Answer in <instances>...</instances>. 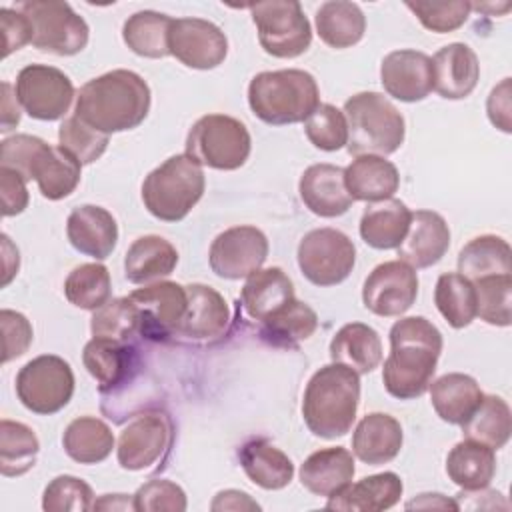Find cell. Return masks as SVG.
Segmentation results:
<instances>
[{
    "mask_svg": "<svg viewBox=\"0 0 512 512\" xmlns=\"http://www.w3.org/2000/svg\"><path fill=\"white\" fill-rule=\"evenodd\" d=\"M450 246V228L446 220L432 210L412 212V220L404 240L400 242L398 260L414 270L430 268L442 260Z\"/></svg>",
    "mask_w": 512,
    "mask_h": 512,
    "instance_id": "cell-21",
    "label": "cell"
},
{
    "mask_svg": "<svg viewBox=\"0 0 512 512\" xmlns=\"http://www.w3.org/2000/svg\"><path fill=\"white\" fill-rule=\"evenodd\" d=\"M446 474L462 490L486 488L496 474L494 450L464 438L448 452Z\"/></svg>",
    "mask_w": 512,
    "mask_h": 512,
    "instance_id": "cell-37",
    "label": "cell"
},
{
    "mask_svg": "<svg viewBox=\"0 0 512 512\" xmlns=\"http://www.w3.org/2000/svg\"><path fill=\"white\" fill-rule=\"evenodd\" d=\"M510 78H504L498 86L492 88L488 100H486V112L488 118L492 122V126H496L498 130L510 134L512 132V102H510Z\"/></svg>",
    "mask_w": 512,
    "mask_h": 512,
    "instance_id": "cell-56",
    "label": "cell"
},
{
    "mask_svg": "<svg viewBox=\"0 0 512 512\" xmlns=\"http://www.w3.org/2000/svg\"><path fill=\"white\" fill-rule=\"evenodd\" d=\"M306 138L324 152H336L348 144V124L342 110L332 104H320L304 124Z\"/></svg>",
    "mask_w": 512,
    "mask_h": 512,
    "instance_id": "cell-49",
    "label": "cell"
},
{
    "mask_svg": "<svg viewBox=\"0 0 512 512\" xmlns=\"http://www.w3.org/2000/svg\"><path fill=\"white\" fill-rule=\"evenodd\" d=\"M140 318V336L150 340H166L174 336L188 308L186 286L170 280L144 284V288L128 294Z\"/></svg>",
    "mask_w": 512,
    "mask_h": 512,
    "instance_id": "cell-16",
    "label": "cell"
},
{
    "mask_svg": "<svg viewBox=\"0 0 512 512\" xmlns=\"http://www.w3.org/2000/svg\"><path fill=\"white\" fill-rule=\"evenodd\" d=\"M348 124V152L352 156H388L406 136L400 110L380 92H358L344 102Z\"/></svg>",
    "mask_w": 512,
    "mask_h": 512,
    "instance_id": "cell-5",
    "label": "cell"
},
{
    "mask_svg": "<svg viewBox=\"0 0 512 512\" xmlns=\"http://www.w3.org/2000/svg\"><path fill=\"white\" fill-rule=\"evenodd\" d=\"M0 132H10L20 122V102L16 92L12 94V84L2 82V100H0Z\"/></svg>",
    "mask_w": 512,
    "mask_h": 512,
    "instance_id": "cell-59",
    "label": "cell"
},
{
    "mask_svg": "<svg viewBox=\"0 0 512 512\" xmlns=\"http://www.w3.org/2000/svg\"><path fill=\"white\" fill-rule=\"evenodd\" d=\"M90 330L94 338L116 342H130L134 336H140V318L130 296L108 300L104 306L94 310Z\"/></svg>",
    "mask_w": 512,
    "mask_h": 512,
    "instance_id": "cell-46",
    "label": "cell"
},
{
    "mask_svg": "<svg viewBox=\"0 0 512 512\" xmlns=\"http://www.w3.org/2000/svg\"><path fill=\"white\" fill-rule=\"evenodd\" d=\"M406 8L420 20V24L436 34L458 30L472 12V2L450 0V2H406Z\"/></svg>",
    "mask_w": 512,
    "mask_h": 512,
    "instance_id": "cell-51",
    "label": "cell"
},
{
    "mask_svg": "<svg viewBox=\"0 0 512 512\" xmlns=\"http://www.w3.org/2000/svg\"><path fill=\"white\" fill-rule=\"evenodd\" d=\"M248 104L254 116L266 124H298L320 106V90L306 70H268L250 80Z\"/></svg>",
    "mask_w": 512,
    "mask_h": 512,
    "instance_id": "cell-4",
    "label": "cell"
},
{
    "mask_svg": "<svg viewBox=\"0 0 512 512\" xmlns=\"http://www.w3.org/2000/svg\"><path fill=\"white\" fill-rule=\"evenodd\" d=\"M206 188L202 166L184 154L170 156L142 182L146 210L162 222H180L198 204Z\"/></svg>",
    "mask_w": 512,
    "mask_h": 512,
    "instance_id": "cell-6",
    "label": "cell"
},
{
    "mask_svg": "<svg viewBox=\"0 0 512 512\" xmlns=\"http://www.w3.org/2000/svg\"><path fill=\"white\" fill-rule=\"evenodd\" d=\"M454 500L458 508H464V510H494V508L508 510V502L504 500V496L496 490H490L488 486L478 490H462L460 494H456Z\"/></svg>",
    "mask_w": 512,
    "mask_h": 512,
    "instance_id": "cell-57",
    "label": "cell"
},
{
    "mask_svg": "<svg viewBox=\"0 0 512 512\" xmlns=\"http://www.w3.org/2000/svg\"><path fill=\"white\" fill-rule=\"evenodd\" d=\"M304 206L320 218H336L350 210L352 196L344 182V168L334 164L308 166L298 182Z\"/></svg>",
    "mask_w": 512,
    "mask_h": 512,
    "instance_id": "cell-22",
    "label": "cell"
},
{
    "mask_svg": "<svg viewBox=\"0 0 512 512\" xmlns=\"http://www.w3.org/2000/svg\"><path fill=\"white\" fill-rule=\"evenodd\" d=\"M172 444V424L166 414L146 410L120 432L116 456L124 470L138 472L158 464Z\"/></svg>",
    "mask_w": 512,
    "mask_h": 512,
    "instance_id": "cell-14",
    "label": "cell"
},
{
    "mask_svg": "<svg viewBox=\"0 0 512 512\" xmlns=\"http://www.w3.org/2000/svg\"><path fill=\"white\" fill-rule=\"evenodd\" d=\"M262 50L274 58H296L310 48L312 26L296 0H270L248 6Z\"/></svg>",
    "mask_w": 512,
    "mask_h": 512,
    "instance_id": "cell-9",
    "label": "cell"
},
{
    "mask_svg": "<svg viewBox=\"0 0 512 512\" xmlns=\"http://www.w3.org/2000/svg\"><path fill=\"white\" fill-rule=\"evenodd\" d=\"M268 258V238L256 226H232L220 232L210 246V268L224 280L248 278Z\"/></svg>",
    "mask_w": 512,
    "mask_h": 512,
    "instance_id": "cell-13",
    "label": "cell"
},
{
    "mask_svg": "<svg viewBox=\"0 0 512 512\" xmlns=\"http://www.w3.org/2000/svg\"><path fill=\"white\" fill-rule=\"evenodd\" d=\"M178 250L162 236L136 238L124 256V276L132 284H152L174 272Z\"/></svg>",
    "mask_w": 512,
    "mask_h": 512,
    "instance_id": "cell-30",
    "label": "cell"
},
{
    "mask_svg": "<svg viewBox=\"0 0 512 512\" xmlns=\"http://www.w3.org/2000/svg\"><path fill=\"white\" fill-rule=\"evenodd\" d=\"M434 90L446 100H462L472 94L480 78L476 52L462 42L442 46L432 58Z\"/></svg>",
    "mask_w": 512,
    "mask_h": 512,
    "instance_id": "cell-24",
    "label": "cell"
},
{
    "mask_svg": "<svg viewBox=\"0 0 512 512\" xmlns=\"http://www.w3.org/2000/svg\"><path fill=\"white\" fill-rule=\"evenodd\" d=\"M388 336L390 354L382 368L384 388L398 400H414L432 382L442 352V334L424 316H408L396 320Z\"/></svg>",
    "mask_w": 512,
    "mask_h": 512,
    "instance_id": "cell-1",
    "label": "cell"
},
{
    "mask_svg": "<svg viewBox=\"0 0 512 512\" xmlns=\"http://www.w3.org/2000/svg\"><path fill=\"white\" fill-rule=\"evenodd\" d=\"M170 26V16L154 10H140L124 22L122 40L134 54L142 58H164L170 54Z\"/></svg>",
    "mask_w": 512,
    "mask_h": 512,
    "instance_id": "cell-41",
    "label": "cell"
},
{
    "mask_svg": "<svg viewBox=\"0 0 512 512\" xmlns=\"http://www.w3.org/2000/svg\"><path fill=\"white\" fill-rule=\"evenodd\" d=\"M150 88L132 70H110L88 80L76 94L74 116L102 134L138 128L150 112Z\"/></svg>",
    "mask_w": 512,
    "mask_h": 512,
    "instance_id": "cell-2",
    "label": "cell"
},
{
    "mask_svg": "<svg viewBox=\"0 0 512 512\" xmlns=\"http://www.w3.org/2000/svg\"><path fill=\"white\" fill-rule=\"evenodd\" d=\"M110 294H112L110 272L104 264H98V262L76 266L64 282L66 300L72 306L82 310H98L110 300Z\"/></svg>",
    "mask_w": 512,
    "mask_h": 512,
    "instance_id": "cell-45",
    "label": "cell"
},
{
    "mask_svg": "<svg viewBox=\"0 0 512 512\" xmlns=\"http://www.w3.org/2000/svg\"><path fill=\"white\" fill-rule=\"evenodd\" d=\"M472 10H480V12H500V14H504V12H508L510 10V2H502L500 6L498 4H494V2H488V4H472Z\"/></svg>",
    "mask_w": 512,
    "mask_h": 512,
    "instance_id": "cell-63",
    "label": "cell"
},
{
    "mask_svg": "<svg viewBox=\"0 0 512 512\" xmlns=\"http://www.w3.org/2000/svg\"><path fill=\"white\" fill-rule=\"evenodd\" d=\"M316 32L320 40L336 50L358 44L366 32V16L358 4L346 0L324 2L316 10Z\"/></svg>",
    "mask_w": 512,
    "mask_h": 512,
    "instance_id": "cell-36",
    "label": "cell"
},
{
    "mask_svg": "<svg viewBox=\"0 0 512 512\" xmlns=\"http://www.w3.org/2000/svg\"><path fill=\"white\" fill-rule=\"evenodd\" d=\"M358 376L336 362L312 374L302 398V416L314 436L334 440L350 432L360 402Z\"/></svg>",
    "mask_w": 512,
    "mask_h": 512,
    "instance_id": "cell-3",
    "label": "cell"
},
{
    "mask_svg": "<svg viewBox=\"0 0 512 512\" xmlns=\"http://www.w3.org/2000/svg\"><path fill=\"white\" fill-rule=\"evenodd\" d=\"M460 510L456 500L438 494V492H426V494H418L416 498H412L406 504V510Z\"/></svg>",
    "mask_w": 512,
    "mask_h": 512,
    "instance_id": "cell-60",
    "label": "cell"
},
{
    "mask_svg": "<svg viewBox=\"0 0 512 512\" xmlns=\"http://www.w3.org/2000/svg\"><path fill=\"white\" fill-rule=\"evenodd\" d=\"M94 492L76 476H56L42 494V508L46 512H86L92 510Z\"/></svg>",
    "mask_w": 512,
    "mask_h": 512,
    "instance_id": "cell-50",
    "label": "cell"
},
{
    "mask_svg": "<svg viewBox=\"0 0 512 512\" xmlns=\"http://www.w3.org/2000/svg\"><path fill=\"white\" fill-rule=\"evenodd\" d=\"M0 198H2V216H16L26 210L28 206V188L26 180L10 170L0 166Z\"/></svg>",
    "mask_w": 512,
    "mask_h": 512,
    "instance_id": "cell-55",
    "label": "cell"
},
{
    "mask_svg": "<svg viewBox=\"0 0 512 512\" xmlns=\"http://www.w3.org/2000/svg\"><path fill=\"white\" fill-rule=\"evenodd\" d=\"M0 326H2V336H4V348H2V362L8 364L14 358H20L32 344L34 330L30 320L16 312L4 308L0 312Z\"/></svg>",
    "mask_w": 512,
    "mask_h": 512,
    "instance_id": "cell-53",
    "label": "cell"
},
{
    "mask_svg": "<svg viewBox=\"0 0 512 512\" xmlns=\"http://www.w3.org/2000/svg\"><path fill=\"white\" fill-rule=\"evenodd\" d=\"M298 266L314 286H336L344 282L356 262L352 240L336 228H316L298 244Z\"/></svg>",
    "mask_w": 512,
    "mask_h": 512,
    "instance_id": "cell-11",
    "label": "cell"
},
{
    "mask_svg": "<svg viewBox=\"0 0 512 512\" xmlns=\"http://www.w3.org/2000/svg\"><path fill=\"white\" fill-rule=\"evenodd\" d=\"M402 442L400 422L390 414L372 412L358 422L352 434V452L360 462L380 466L398 456Z\"/></svg>",
    "mask_w": 512,
    "mask_h": 512,
    "instance_id": "cell-27",
    "label": "cell"
},
{
    "mask_svg": "<svg viewBox=\"0 0 512 512\" xmlns=\"http://www.w3.org/2000/svg\"><path fill=\"white\" fill-rule=\"evenodd\" d=\"M316 328V312L308 304L294 298L282 310L262 322L260 334L274 346H296L298 342L308 340Z\"/></svg>",
    "mask_w": 512,
    "mask_h": 512,
    "instance_id": "cell-44",
    "label": "cell"
},
{
    "mask_svg": "<svg viewBox=\"0 0 512 512\" xmlns=\"http://www.w3.org/2000/svg\"><path fill=\"white\" fill-rule=\"evenodd\" d=\"M238 460L248 480L264 490H282L292 482V460L264 438L244 442L238 450Z\"/></svg>",
    "mask_w": 512,
    "mask_h": 512,
    "instance_id": "cell-33",
    "label": "cell"
},
{
    "mask_svg": "<svg viewBox=\"0 0 512 512\" xmlns=\"http://www.w3.org/2000/svg\"><path fill=\"white\" fill-rule=\"evenodd\" d=\"M16 98L34 120H60L72 106L74 84L54 66L28 64L16 76Z\"/></svg>",
    "mask_w": 512,
    "mask_h": 512,
    "instance_id": "cell-12",
    "label": "cell"
},
{
    "mask_svg": "<svg viewBox=\"0 0 512 512\" xmlns=\"http://www.w3.org/2000/svg\"><path fill=\"white\" fill-rule=\"evenodd\" d=\"M210 508L214 512L220 510H260V504L256 500L250 498V494L242 492V490H222L214 496Z\"/></svg>",
    "mask_w": 512,
    "mask_h": 512,
    "instance_id": "cell-58",
    "label": "cell"
},
{
    "mask_svg": "<svg viewBox=\"0 0 512 512\" xmlns=\"http://www.w3.org/2000/svg\"><path fill=\"white\" fill-rule=\"evenodd\" d=\"M0 28L4 36L2 58L10 56L14 50H20L26 44H32V24L16 8H0Z\"/></svg>",
    "mask_w": 512,
    "mask_h": 512,
    "instance_id": "cell-54",
    "label": "cell"
},
{
    "mask_svg": "<svg viewBox=\"0 0 512 512\" xmlns=\"http://www.w3.org/2000/svg\"><path fill=\"white\" fill-rule=\"evenodd\" d=\"M82 362L90 376L98 382L102 396H116L126 386H132L136 382L138 368H142L138 350L130 342L106 338H92L84 346Z\"/></svg>",
    "mask_w": 512,
    "mask_h": 512,
    "instance_id": "cell-18",
    "label": "cell"
},
{
    "mask_svg": "<svg viewBox=\"0 0 512 512\" xmlns=\"http://www.w3.org/2000/svg\"><path fill=\"white\" fill-rule=\"evenodd\" d=\"M466 440L480 442L492 450L508 444L512 432V414L504 398L484 394L478 408L460 424Z\"/></svg>",
    "mask_w": 512,
    "mask_h": 512,
    "instance_id": "cell-39",
    "label": "cell"
},
{
    "mask_svg": "<svg viewBox=\"0 0 512 512\" xmlns=\"http://www.w3.org/2000/svg\"><path fill=\"white\" fill-rule=\"evenodd\" d=\"M58 146L70 152L82 166L96 162L108 146V134H102L82 122L78 116H68L58 128Z\"/></svg>",
    "mask_w": 512,
    "mask_h": 512,
    "instance_id": "cell-48",
    "label": "cell"
},
{
    "mask_svg": "<svg viewBox=\"0 0 512 512\" xmlns=\"http://www.w3.org/2000/svg\"><path fill=\"white\" fill-rule=\"evenodd\" d=\"M0 240H2V284L0 286L4 288L18 274L20 254H18V248L10 242V238L6 234H2Z\"/></svg>",
    "mask_w": 512,
    "mask_h": 512,
    "instance_id": "cell-61",
    "label": "cell"
},
{
    "mask_svg": "<svg viewBox=\"0 0 512 512\" xmlns=\"http://www.w3.org/2000/svg\"><path fill=\"white\" fill-rule=\"evenodd\" d=\"M380 82L400 102H420L434 90L432 58L420 50H394L380 64Z\"/></svg>",
    "mask_w": 512,
    "mask_h": 512,
    "instance_id": "cell-19",
    "label": "cell"
},
{
    "mask_svg": "<svg viewBox=\"0 0 512 512\" xmlns=\"http://www.w3.org/2000/svg\"><path fill=\"white\" fill-rule=\"evenodd\" d=\"M186 506V492L176 482L164 478L142 484L134 494V508L138 512H184Z\"/></svg>",
    "mask_w": 512,
    "mask_h": 512,
    "instance_id": "cell-52",
    "label": "cell"
},
{
    "mask_svg": "<svg viewBox=\"0 0 512 512\" xmlns=\"http://www.w3.org/2000/svg\"><path fill=\"white\" fill-rule=\"evenodd\" d=\"M344 182L352 200L380 202L392 198L400 186L398 168L382 156H356L344 168Z\"/></svg>",
    "mask_w": 512,
    "mask_h": 512,
    "instance_id": "cell-31",
    "label": "cell"
},
{
    "mask_svg": "<svg viewBox=\"0 0 512 512\" xmlns=\"http://www.w3.org/2000/svg\"><path fill=\"white\" fill-rule=\"evenodd\" d=\"M170 54L194 70H212L228 54L226 34L204 18H172L168 34Z\"/></svg>",
    "mask_w": 512,
    "mask_h": 512,
    "instance_id": "cell-17",
    "label": "cell"
},
{
    "mask_svg": "<svg viewBox=\"0 0 512 512\" xmlns=\"http://www.w3.org/2000/svg\"><path fill=\"white\" fill-rule=\"evenodd\" d=\"M434 302L442 318L456 330L466 328L476 318L474 284L458 272L440 274L434 288Z\"/></svg>",
    "mask_w": 512,
    "mask_h": 512,
    "instance_id": "cell-43",
    "label": "cell"
},
{
    "mask_svg": "<svg viewBox=\"0 0 512 512\" xmlns=\"http://www.w3.org/2000/svg\"><path fill=\"white\" fill-rule=\"evenodd\" d=\"M74 394V372L56 354H42L26 362L16 374V396L34 414L60 412Z\"/></svg>",
    "mask_w": 512,
    "mask_h": 512,
    "instance_id": "cell-10",
    "label": "cell"
},
{
    "mask_svg": "<svg viewBox=\"0 0 512 512\" xmlns=\"http://www.w3.org/2000/svg\"><path fill=\"white\" fill-rule=\"evenodd\" d=\"M186 294L188 308L174 336L192 342H208L224 336L230 324V308L224 296L206 284H188Z\"/></svg>",
    "mask_w": 512,
    "mask_h": 512,
    "instance_id": "cell-20",
    "label": "cell"
},
{
    "mask_svg": "<svg viewBox=\"0 0 512 512\" xmlns=\"http://www.w3.org/2000/svg\"><path fill=\"white\" fill-rule=\"evenodd\" d=\"M92 510H136L134 508V496L128 494H102L98 500H94Z\"/></svg>",
    "mask_w": 512,
    "mask_h": 512,
    "instance_id": "cell-62",
    "label": "cell"
},
{
    "mask_svg": "<svg viewBox=\"0 0 512 512\" xmlns=\"http://www.w3.org/2000/svg\"><path fill=\"white\" fill-rule=\"evenodd\" d=\"M82 164L66 152L62 146H50L48 142H40L28 180H36L38 190L48 200H62L70 196L80 182Z\"/></svg>",
    "mask_w": 512,
    "mask_h": 512,
    "instance_id": "cell-26",
    "label": "cell"
},
{
    "mask_svg": "<svg viewBox=\"0 0 512 512\" xmlns=\"http://www.w3.org/2000/svg\"><path fill=\"white\" fill-rule=\"evenodd\" d=\"M64 452L78 464H98L114 448V434L106 422L94 416L72 420L62 436Z\"/></svg>",
    "mask_w": 512,
    "mask_h": 512,
    "instance_id": "cell-40",
    "label": "cell"
},
{
    "mask_svg": "<svg viewBox=\"0 0 512 512\" xmlns=\"http://www.w3.org/2000/svg\"><path fill=\"white\" fill-rule=\"evenodd\" d=\"M418 296V274L402 260L378 264L362 286V302L376 316H402Z\"/></svg>",
    "mask_w": 512,
    "mask_h": 512,
    "instance_id": "cell-15",
    "label": "cell"
},
{
    "mask_svg": "<svg viewBox=\"0 0 512 512\" xmlns=\"http://www.w3.org/2000/svg\"><path fill=\"white\" fill-rule=\"evenodd\" d=\"M476 290V316L490 326H510L512 322V274L480 278Z\"/></svg>",
    "mask_w": 512,
    "mask_h": 512,
    "instance_id": "cell-47",
    "label": "cell"
},
{
    "mask_svg": "<svg viewBox=\"0 0 512 512\" xmlns=\"http://www.w3.org/2000/svg\"><path fill=\"white\" fill-rule=\"evenodd\" d=\"M252 138L244 122L228 114L198 118L186 136V154L200 166L214 170H238L246 164Z\"/></svg>",
    "mask_w": 512,
    "mask_h": 512,
    "instance_id": "cell-7",
    "label": "cell"
},
{
    "mask_svg": "<svg viewBox=\"0 0 512 512\" xmlns=\"http://www.w3.org/2000/svg\"><path fill=\"white\" fill-rule=\"evenodd\" d=\"M404 484L398 474L382 472L350 482L340 492L332 494L326 502L328 510L342 512H380L398 504Z\"/></svg>",
    "mask_w": 512,
    "mask_h": 512,
    "instance_id": "cell-25",
    "label": "cell"
},
{
    "mask_svg": "<svg viewBox=\"0 0 512 512\" xmlns=\"http://www.w3.org/2000/svg\"><path fill=\"white\" fill-rule=\"evenodd\" d=\"M512 250L510 244L494 234H482L472 238L458 254V274L476 282L486 276L510 274Z\"/></svg>",
    "mask_w": 512,
    "mask_h": 512,
    "instance_id": "cell-38",
    "label": "cell"
},
{
    "mask_svg": "<svg viewBox=\"0 0 512 512\" xmlns=\"http://www.w3.org/2000/svg\"><path fill=\"white\" fill-rule=\"evenodd\" d=\"M412 220L410 208L398 198L368 204L360 218V238L376 250L398 248Z\"/></svg>",
    "mask_w": 512,
    "mask_h": 512,
    "instance_id": "cell-32",
    "label": "cell"
},
{
    "mask_svg": "<svg viewBox=\"0 0 512 512\" xmlns=\"http://www.w3.org/2000/svg\"><path fill=\"white\" fill-rule=\"evenodd\" d=\"M354 472L356 466L352 452L342 446H332L312 452L302 462L300 482L308 492L330 498L352 482Z\"/></svg>",
    "mask_w": 512,
    "mask_h": 512,
    "instance_id": "cell-28",
    "label": "cell"
},
{
    "mask_svg": "<svg viewBox=\"0 0 512 512\" xmlns=\"http://www.w3.org/2000/svg\"><path fill=\"white\" fill-rule=\"evenodd\" d=\"M330 358L336 364L352 368L356 374H370L382 362L380 336L364 322H348L334 334Z\"/></svg>",
    "mask_w": 512,
    "mask_h": 512,
    "instance_id": "cell-34",
    "label": "cell"
},
{
    "mask_svg": "<svg viewBox=\"0 0 512 512\" xmlns=\"http://www.w3.org/2000/svg\"><path fill=\"white\" fill-rule=\"evenodd\" d=\"M294 300V284L282 268H260L242 286L240 302L244 312L264 322Z\"/></svg>",
    "mask_w": 512,
    "mask_h": 512,
    "instance_id": "cell-29",
    "label": "cell"
},
{
    "mask_svg": "<svg viewBox=\"0 0 512 512\" xmlns=\"http://www.w3.org/2000/svg\"><path fill=\"white\" fill-rule=\"evenodd\" d=\"M432 408L440 420L448 424H462L482 402L484 392L478 382L462 372H450L428 386Z\"/></svg>",
    "mask_w": 512,
    "mask_h": 512,
    "instance_id": "cell-35",
    "label": "cell"
},
{
    "mask_svg": "<svg viewBox=\"0 0 512 512\" xmlns=\"http://www.w3.org/2000/svg\"><path fill=\"white\" fill-rule=\"evenodd\" d=\"M32 24V46L56 56H74L88 44L90 28L68 2L28 0L14 6Z\"/></svg>",
    "mask_w": 512,
    "mask_h": 512,
    "instance_id": "cell-8",
    "label": "cell"
},
{
    "mask_svg": "<svg viewBox=\"0 0 512 512\" xmlns=\"http://www.w3.org/2000/svg\"><path fill=\"white\" fill-rule=\"evenodd\" d=\"M66 236L74 250L94 260L108 258L118 242L116 218L102 206H76L66 220Z\"/></svg>",
    "mask_w": 512,
    "mask_h": 512,
    "instance_id": "cell-23",
    "label": "cell"
},
{
    "mask_svg": "<svg viewBox=\"0 0 512 512\" xmlns=\"http://www.w3.org/2000/svg\"><path fill=\"white\" fill-rule=\"evenodd\" d=\"M40 442L34 430L22 422L2 418L0 422V472L6 478L22 476L34 468Z\"/></svg>",
    "mask_w": 512,
    "mask_h": 512,
    "instance_id": "cell-42",
    "label": "cell"
}]
</instances>
